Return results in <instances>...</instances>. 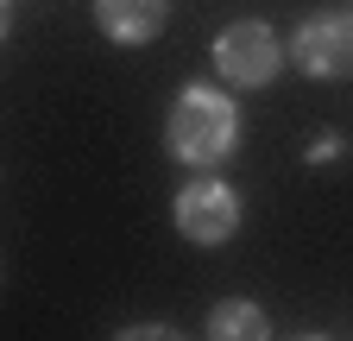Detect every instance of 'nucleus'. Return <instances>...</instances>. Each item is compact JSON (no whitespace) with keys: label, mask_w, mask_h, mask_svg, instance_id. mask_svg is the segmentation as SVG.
<instances>
[{"label":"nucleus","mask_w":353,"mask_h":341,"mask_svg":"<svg viewBox=\"0 0 353 341\" xmlns=\"http://www.w3.org/2000/svg\"><path fill=\"white\" fill-rule=\"evenodd\" d=\"M240 146V101L228 95V82H183L164 114V152L190 170L228 164Z\"/></svg>","instance_id":"obj_1"},{"label":"nucleus","mask_w":353,"mask_h":341,"mask_svg":"<svg viewBox=\"0 0 353 341\" xmlns=\"http://www.w3.org/2000/svg\"><path fill=\"white\" fill-rule=\"evenodd\" d=\"M170 222H176V234L190 246H228L240 234V190L228 177H214V170H196V177L176 190Z\"/></svg>","instance_id":"obj_2"},{"label":"nucleus","mask_w":353,"mask_h":341,"mask_svg":"<svg viewBox=\"0 0 353 341\" xmlns=\"http://www.w3.org/2000/svg\"><path fill=\"white\" fill-rule=\"evenodd\" d=\"M284 57H290L284 38L265 19H234L214 38V76L228 82V89H265V82H278Z\"/></svg>","instance_id":"obj_3"},{"label":"nucleus","mask_w":353,"mask_h":341,"mask_svg":"<svg viewBox=\"0 0 353 341\" xmlns=\"http://www.w3.org/2000/svg\"><path fill=\"white\" fill-rule=\"evenodd\" d=\"M290 64L316 82H347L353 76V13H309L290 32Z\"/></svg>","instance_id":"obj_4"},{"label":"nucleus","mask_w":353,"mask_h":341,"mask_svg":"<svg viewBox=\"0 0 353 341\" xmlns=\"http://www.w3.org/2000/svg\"><path fill=\"white\" fill-rule=\"evenodd\" d=\"M164 19H170V0H95V26L108 32V45H126V51L152 45Z\"/></svg>","instance_id":"obj_5"},{"label":"nucleus","mask_w":353,"mask_h":341,"mask_svg":"<svg viewBox=\"0 0 353 341\" xmlns=\"http://www.w3.org/2000/svg\"><path fill=\"white\" fill-rule=\"evenodd\" d=\"M208 335L214 341H265L272 335V316H265L252 297H221L208 310Z\"/></svg>","instance_id":"obj_6"},{"label":"nucleus","mask_w":353,"mask_h":341,"mask_svg":"<svg viewBox=\"0 0 353 341\" xmlns=\"http://www.w3.org/2000/svg\"><path fill=\"white\" fill-rule=\"evenodd\" d=\"M303 158H309V170H322V164H341V158H347V139H341V133H316V139L303 146Z\"/></svg>","instance_id":"obj_7"},{"label":"nucleus","mask_w":353,"mask_h":341,"mask_svg":"<svg viewBox=\"0 0 353 341\" xmlns=\"http://www.w3.org/2000/svg\"><path fill=\"white\" fill-rule=\"evenodd\" d=\"M7 32H13V0H0V45H7Z\"/></svg>","instance_id":"obj_8"}]
</instances>
